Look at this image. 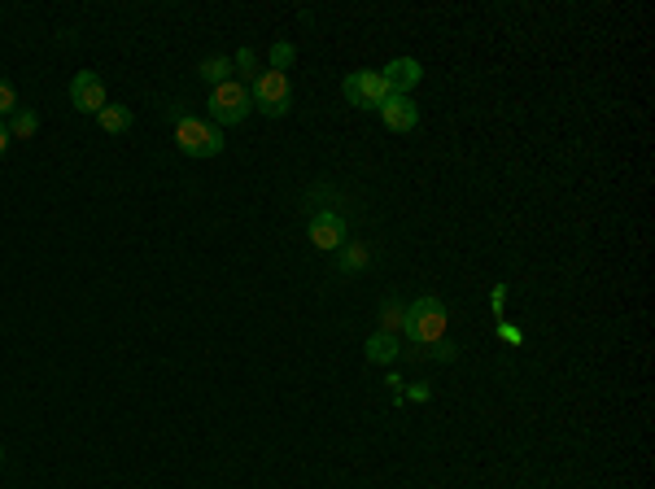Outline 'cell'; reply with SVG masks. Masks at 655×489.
<instances>
[{
  "mask_svg": "<svg viewBox=\"0 0 655 489\" xmlns=\"http://www.w3.org/2000/svg\"><path fill=\"white\" fill-rule=\"evenodd\" d=\"M450 310L442 297H420V302H407V319H402V332H407L411 345H437L446 337Z\"/></svg>",
  "mask_w": 655,
  "mask_h": 489,
  "instance_id": "6da1fadb",
  "label": "cell"
},
{
  "mask_svg": "<svg viewBox=\"0 0 655 489\" xmlns=\"http://www.w3.org/2000/svg\"><path fill=\"white\" fill-rule=\"evenodd\" d=\"M175 145L188 158H219L223 153V131L210 123V118H197V114H175Z\"/></svg>",
  "mask_w": 655,
  "mask_h": 489,
  "instance_id": "7a4b0ae2",
  "label": "cell"
},
{
  "mask_svg": "<svg viewBox=\"0 0 655 489\" xmlns=\"http://www.w3.org/2000/svg\"><path fill=\"white\" fill-rule=\"evenodd\" d=\"M249 101H254L258 114L284 118V114H289V101H293L289 75H280V70H258L254 83H249Z\"/></svg>",
  "mask_w": 655,
  "mask_h": 489,
  "instance_id": "3957f363",
  "label": "cell"
},
{
  "mask_svg": "<svg viewBox=\"0 0 655 489\" xmlns=\"http://www.w3.org/2000/svg\"><path fill=\"white\" fill-rule=\"evenodd\" d=\"M249 110H254V101H249V88L241 79H228V83H219V88H210V123L214 127L245 123Z\"/></svg>",
  "mask_w": 655,
  "mask_h": 489,
  "instance_id": "277c9868",
  "label": "cell"
},
{
  "mask_svg": "<svg viewBox=\"0 0 655 489\" xmlns=\"http://www.w3.org/2000/svg\"><path fill=\"white\" fill-rule=\"evenodd\" d=\"M341 92H345V101H350L354 110H380L385 97H389V83H385L380 70H354V75H345Z\"/></svg>",
  "mask_w": 655,
  "mask_h": 489,
  "instance_id": "5b68a950",
  "label": "cell"
},
{
  "mask_svg": "<svg viewBox=\"0 0 655 489\" xmlns=\"http://www.w3.org/2000/svg\"><path fill=\"white\" fill-rule=\"evenodd\" d=\"M70 105L75 110H83V114H101L105 105V83H101V75L97 70H79L75 79H70Z\"/></svg>",
  "mask_w": 655,
  "mask_h": 489,
  "instance_id": "8992f818",
  "label": "cell"
},
{
  "mask_svg": "<svg viewBox=\"0 0 655 489\" xmlns=\"http://www.w3.org/2000/svg\"><path fill=\"white\" fill-rule=\"evenodd\" d=\"M306 236H311V245H315V249H324V254H337V249L345 245V236H350V228H345L341 214L324 210V214H315V219H311Z\"/></svg>",
  "mask_w": 655,
  "mask_h": 489,
  "instance_id": "52a82bcc",
  "label": "cell"
},
{
  "mask_svg": "<svg viewBox=\"0 0 655 489\" xmlns=\"http://www.w3.org/2000/svg\"><path fill=\"white\" fill-rule=\"evenodd\" d=\"M424 79V66L415 57H393L385 66V83H389V97H411V88Z\"/></svg>",
  "mask_w": 655,
  "mask_h": 489,
  "instance_id": "ba28073f",
  "label": "cell"
},
{
  "mask_svg": "<svg viewBox=\"0 0 655 489\" xmlns=\"http://www.w3.org/2000/svg\"><path fill=\"white\" fill-rule=\"evenodd\" d=\"M376 114L385 118V127L398 131V136H407V131H415V123H420V105L411 97H385V105H380Z\"/></svg>",
  "mask_w": 655,
  "mask_h": 489,
  "instance_id": "9c48e42d",
  "label": "cell"
},
{
  "mask_svg": "<svg viewBox=\"0 0 655 489\" xmlns=\"http://www.w3.org/2000/svg\"><path fill=\"white\" fill-rule=\"evenodd\" d=\"M367 363H393L402 354V345H398V337H393V332H372V337H367Z\"/></svg>",
  "mask_w": 655,
  "mask_h": 489,
  "instance_id": "30bf717a",
  "label": "cell"
},
{
  "mask_svg": "<svg viewBox=\"0 0 655 489\" xmlns=\"http://www.w3.org/2000/svg\"><path fill=\"white\" fill-rule=\"evenodd\" d=\"M97 123H101L105 136H127V131H131V110H127V105H105V110L97 114Z\"/></svg>",
  "mask_w": 655,
  "mask_h": 489,
  "instance_id": "8fae6325",
  "label": "cell"
},
{
  "mask_svg": "<svg viewBox=\"0 0 655 489\" xmlns=\"http://www.w3.org/2000/svg\"><path fill=\"white\" fill-rule=\"evenodd\" d=\"M402 319H407V302H398V297H385V302H380V332H393V337H398Z\"/></svg>",
  "mask_w": 655,
  "mask_h": 489,
  "instance_id": "7c38bea8",
  "label": "cell"
},
{
  "mask_svg": "<svg viewBox=\"0 0 655 489\" xmlns=\"http://www.w3.org/2000/svg\"><path fill=\"white\" fill-rule=\"evenodd\" d=\"M232 57H210V62H201V70H197V75L201 79H206L210 83V88H219V83H228L232 79Z\"/></svg>",
  "mask_w": 655,
  "mask_h": 489,
  "instance_id": "4fadbf2b",
  "label": "cell"
},
{
  "mask_svg": "<svg viewBox=\"0 0 655 489\" xmlns=\"http://www.w3.org/2000/svg\"><path fill=\"white\" fill-rule=\"evenodd\" d=\"M337 254H341L337 267L345 271V276H350V271H363V267H367V245H341Z\"/></svg>",
  "mask_w": 655,
  "mask_h": 489,
  "instance_id": "5bb4252c",
  "label": "cell"
},
{
  "mask_svg": "<svg viewBox=\"0 0 655 489\" xmlns=\"http://www.w3.org/2000/svg\"><path fill=\"white\" fill-rule=\"evenodd\" d=\"M35 127H40V114H31V110H18L14 118H9V136H18V140L35 136Z\"/></svg>",
  "mask_w": 655,
  "mask_h": 489,
  "instance_id": "9a60e30c",
  "label": "cell"
},
{
  "mask_svg": "<svg viewBox=\"0 0 655 489\" xmlns=\"http://www.w3.org/2000/svg\"><path fill=\"white\" fill-rule=\"evenodd\" d=\"M293 57H297V49H293V44H284V40H276V44H271V70H280V75H289Z\"/></svg>",
  "mask_w": 655,
  "mask_h": 489,
  "instance_id": "2e32d148",
  "label": "cell"
},
{
  "mask_svg": "<svg viewBox=\"0 0 655 489\" xmlns=\"http://www.w3.org/2000/svg\"><path fill=\"white\" fill-rule=\"evenodd\" d=\"M18 110H22V105H18L14 83H9V79H0V123H5V118H14Z\"/></svg>",
  "mask_w": 655,
  "mask_h": 489,
  "instance_id": "e0dca14e",
  "label": "cell"
},
{
  "mask_svg": "<svg viewBox=\"0 0 655 489\" xmlns=\"http://www.w3.org/2000/svg\"><path fill=\"white\" fill-rule=\"evenodd\" d=\"M498 337H503L507 345H520V341H524V332H520L516 324H498Z\"/></svg>",
  "mask_w": 655,
  "mask_h": 489,
  "instance_id": "ac0fdd59",
  "label": "cell"
},
{
  "mask_svg": "<svg viewBox=\"0 0 655 489\" xmlns=\"http://www.w3.org/2000/svg\"><path fill=\"white\" fill-rule=\"evenodd\" d=\"M232 66H236V70H245V75H249V70H254V49H241V53L232 57Z\"/></svg>",
  "mask_w": 655,
  "mask_h": 489,
  "instance_id": "d6986e66",
  "label": "cell"
},
{
  "mask_svg": "<svg viewBox=\"0 0 655 489\" xmlns=\"http://www.w3.org/2000/svg\"><path fill=\"white\" fill-rule=\"evenodd\" d=\"M433 359H442V363H455V359H459V350H455V345H446V341H437Z\"/></svg>",
  "mask_w": 655,
  "mask_h": 489,
  "instance_id": "ffe728a7",
  "label": "cell"
},
{
  "mask_svg": "<svg viewBox=\"0 0 655 489\" xmlns=\"http://www.w3.org/2000/svg\"><path fill=\"white\" fill-rule=\"evenodd\" d=\"M9 140H14V136H9V127H5V123H0V158H5V149H9Z\"/></svg>",
  "mask_w": 655,
  "mask_h": 489,
  "instance_id": "44dd1931",
  "label": "cell"
},
{
  "mask_svg": "<svg viewBox=\"0 0 655 489\" xmlns=\"http://www.w3.org/2000/svg\"><path fill=\"white\" fill-rule=\"evenodd\" d=\"M0 463H5V450H0Z\"/></svg>",
  "mask_w": 655,
  "mask_h": 489,
  "instance_id": "7402d4cb",
  "label": "cell"
}]
</instances>
